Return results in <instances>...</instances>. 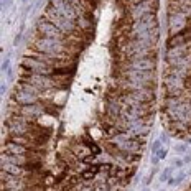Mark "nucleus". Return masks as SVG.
Listing matches in <instances>:
<instances>
[{
    "label": "nucleus",
    "mask_w": 191,
    "mask_h": 191,
    "mask_svg": "<svg viewBox=\"0 0 191 191\" xmlns=\"http://www.w3.org/2000/svg\"><path fill=\"white\" fill-rule=\"evenodd\" d=\"M188 26V17L181 15L178 12H170L166 10V30H168V36L170 35H176L181 30H185Z\"/></svg>",
    "instance_id": "nucleus-1"
},
{
    "label": "nucleus",
    "mask_w": 191,
    "mask_h": 191,
    "mask_svg": "<svg viewBox=\"0 0 191 191\" xmlns=\"http://www.w3.org/2000/svg\"><path fill=\"white\" fill-rule=\"evenodd\" d=\"M38 99H40V96L36 94L15 91V89H12V94H10V100L17 102L18 106H33V104H38Z\"/></svg>",
    "instance_id": "nucleus-2"
},
{
    "label": "nucleus",
    "mask_w": 191,
    "mask_h": 191,
    "mask_svg": "<svg viewBox=\"0 0 191 191\" xmlns=\"http://www.w3.org/2000/svg\"><path fill=\"white\" fill-rule=\"evenodd\" d=\"M76 23H78V28L79 32H88V30H96V25H97V20L94 17V13L92 12H84L81 17H79L78 20H76Z\"/></svg>",
    "instance_id": "nucleus-3"
},
{
    "label": "nucleus",
    "mask_w": 191,
    "mask_h": 191,
    "mask_svg": "<svg viewBox=\"0 0 191 191\" xmlns=\"http://www.w3.org/2000/svg\"><path fill=\"white\" fill-rule=\"evenodd\" d=\"M76 71H78V63H69L58 66L53 69V76H68V78H74Z\"/></svg>",
    "instance_id": "nucleus-4"
},
{
    "label": "nucleus",
    "mask_w": 191,
    "mask_h": 191,
    "mask_svg": "<svg viewBox=\"0 0 191 191\" xmlns=\"http://www.w3.org/2000/svg\"><path fill=\"white\" fill-rule=\"evenodd\" d=\"M2 171L10 173V175H23V173H25V170H23V166L15 165V163L2 162Z\"/></svg>",
    "instance_id": "nucleus-5"
},
{
    "label": "nucleus",
    "mask_w": 191,
    "mask_h": 191,
    "mask_svg": "<svg viewBox=\"0 0 191 191\" xmlns=\"http://www.w3.org/2000/svg\"><path fill=\"white\" fill-rule=\"evenodd\" d=\"M142 5H143V10L158 13V10H160V0H147V2H143Z\"/></svg>",
    "instance_id": "nucleus-6"
},
{
    "label": "nucleus",
    "mask_w": 191,
    "mask_h": 191,
    "mask_svg": "<svg viewBox=\"0 0 191 191\" xmlns=\"http://www.w3.org/2000/svg\"><path fill=\"white\" fill-rule=\"evenodd\" d=\"M173 171H175V166H166V168H163V171H162V175H160V181L162 183H166L170 178L173 176Z\"/></svg>",
    "instance_id": "nucleus-7"
},
{
    "label": "nucleus",
    "mask_w": 191,
    "mask_h": 191,
    "mask_svg": "<svg viewBox=\"0 0 191 191\" xmlns=\"http://www.w3.org/2000/svg\"><path fill=\"white\" fill-rule=\"evenodd\" d=\"M185 178H186V173L185 171H180L176 176H171V178H170L166 183H168V186H176V185H180V183H181Z\"/></svg>",
    "instance_id": "nucleus-8"
},
{
    "label": "nucleus",
    "mask_w": 191,
    "mask_h": 191,
    "mask_svg": "<svg viewBox=\"0 0 191 191\" xmlns=\"http://www.w3.org/2000/svg\"><path fill=\"white\" fill-rule=\"evenodd\" d=\"M173 150H175L178 155H186V152H188V145L186 143H176Z\"/></svg>",
    "instance_id": "nucleus-9"
},
{
    "label": "nucleus",
    "mask_w": 191,
    "mask_h": 191,
    "mask_svg": "<svg viewBox=\"0 0 191 191\" xmlns=\"http://www.w3.org/2000/svg\"><path fill=\"white\" fill-rule=\"evenodd\" d=\"M162 147H163V143H162V140H160V138H157L155 142H152V148H150V150H152V155L158 153Z\"/></svg>",
    "instance_id": "nucleus-10"
},
{
    "label": "nucleus",
    "mask_w": 191,
    "mask_h": 191,
    "mask_svg": "<svg viewBox=\"0 0 191 191\" xmlns=\"http://www.w3.org/2000/svg\"><path fill=\"white\" fill-rule=\"evenodd\" d=\"M10 69H12V63H10V60H3V63H2V71L7 74Z\"/></svg>",
    "instance_id": "nucleus-11"
},
{
    "label": "nucleus",
    "mask_w": 191,
    "mask_h": 191,
    "mask_svg": "<svg viewBox=\"0 0 191 191\" xmlns=\"http://www.w3.org/2000/svg\"><path fill=\"white\" fill-rule=\"evenodd\" d=\"M160 140H162V143H170V140H171V137L168 135V132H162V137H160Z\"/></svg>",
    "instance_id": "nucleus-12"
},
{
    "label": "nucleus",
    "mask_w": 191,
    "mask_h": 191,
    "mask_svg": "<svg viewBox=\"0 0 191 191\" xmlns=\"http://www.w3.org/2000/svg\"><path fill=\"white\" fill-rule=\"evenodd\" d=\"M183 165H185V160L183 158H175L173 160V166H175V168H181Z\"/></svg>",
    "instance_id": "nucleus-13"
},
{
    "label": "nucleus",
    "mask_w": 191,
    "mask_h": 191,
    "mask_svg": "<svg viewBox=\"0 0 191 191\" xmlns=\"http://www.w3.org/2000/svg\"><path fill=\"white\" fill-rule=\"evenodd\" d=\"M155 155H158V157H160V160H163V158L166 157V155H168V148L162 147V148H160V152H158V153H155Z\"/></svg>",
    "instance_id": "nucleus-14"
},
{
    "label": "nucleus",
    "mask_w": 191,
    "mask_h": 191,
    "mask_svg": "<svg viewBox=\"0 0 191 191\" xmlns=\"http://www.w3.org/2000/svg\"><path fill=\"white\" fill-rule=\"evenodd\" d=\"M12 2H13V0H2V8L5 10L8 5H12Z\"/></svg>",
    "instance_id": "nucleus-15"
},
{
    "label": "nucleus",
    "mask_w": 191,
    "mask_h": 191,
    "mask_svg": "<svg viewBox=\"0 0 191 191\" xmlns=\"http://www.w3.org/2000/svg\"><path fill=\"white\" fill-rule=\"evenodd\" d=\"M183 160H185V165H189V163H191V153H186Z\"/></svg>",
    "instance_id": "nucleus-16"
},
{
    "label": "nucleus",
    "mask_w": 191,
    "mask_h": 191,
    "mask_svg": "<svg viewBox=\"0 0 191 191\" xmlns=\"http://www.w3.org/2000/svg\"><path fill=\"white\" fill-rule=\"evenodd\" d=\"M152 163H153V165H157V163L160 162V157H158V155H152Z\"/></svg>",
    "instance_id": "nucleus-17"
},
{
    "label": "nucleus",
    "mask_w": 191,
    "mask_h": 191,
    "mask_svg": "<svg viewBox=\"0 0 191 191\" xmlns=\"http://www.w3.org/2000/svg\"><path fill=\"white\" fill-rule=\"evenodd\" d=\"M5 92H7V84L2 82V94H5Z\"/></svg>",
    "instance_id": "nucleus-18"
},
{
    "label": "nucleus",
    "mask_w": 191,
    "mask_h": 191,
    "mask_svg": "<svg viewBox=\"0 0 191 191\" xmlns=\"http://www.w3.org/2000/svg\"><path fill=\"white\" fill-rule=\"evenodd\" d=\"M20 2H22V3H23V5H28V3H30V2H32V0H20Z\"/></svg>",
    "instance_id": "nucleus-19"
},
{
    "label": "nucleus",
    "mask_w": 191,
    "mask_h": 191,
    "mask_svg": "<svg viewBox=\"0 0 191 191\" xmlns=\"http://www.w3.org/2000/svg\"><path fill=\"white\" fill-rule=\"evenodd\" d=\"M142 191H150V189H148V188H143V189H142Z\"/></svg>",
    "instance_id": "nucleus-20"
},
{
    "label": "nucleus",
    "mask_w": 191,
    "mask_h": 191,
    "mask_svg": "<svg viewBox=\"0 0 191 191\" xmlns=\"http://www.w3.org/2000/svg\"><path fill=\"white\" fill-rule=\"evenodd\" d=\"M160 191H163V189H160Z\"/></svg>",
    "instance_id": "nucleus-21"
}]
</instances>
